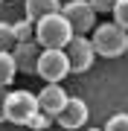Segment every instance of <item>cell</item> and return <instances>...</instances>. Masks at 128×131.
I'll list each match as a JSON object with an SVG mask.
<instances>
[{
	"label": "cell",
	"instance_id": "obj_20",
	"mask_svg": "<svg viewBox=\"0 0 128 131\" xmlns=\"http://www.w3.org/2000/svg\"><path fill=\"white\" fill-rule=\"evenodd\" d=\"M0 3H3V0H0Z\"/></svg>",
	"mask_w": 128,
	"mask_h": 131
},
{
	"label": "cell",
	"instance_id": "obj_7",
	"mask_svg": "<svg viewBox=\"0 0 128 131\" xmlns=\"http://www.w3.org/2000/svg\"><path fill=\"white\" fill-rule=\"evenodd\" d=\"M87 117H90V108L85 105V99L70 96V99H67V105L55 114V122H58L61 128H67V131H76V128H85Z\"/></svg>",
	"mask_w": 128,
	"mask_h": 131
},
{
	"label": "cell",
	"instance_id": "obj_6",
	"mask_svg": "<svg viewBox=\"0 0 128 131\" xmlns=\"http://www.w3.org/2000/svg\"><path fill=\"white\" fill-rule=\"evenodd\" d=\"M64 56H67V64H70V73H85L93 67V44H90V38L85 35H73L70 44L64 47Z\"/></svg>",
	"mask_w": 128,
	"mask_h": 131
},
{
	"label": "cell",
	"instance_id": "obj_4",
	"mask_svg": "<svg viewBox=\"0 0 128 131\" xmlns=\"http://www.w3.org/2000/svg\"><path fill=\"white\" fill-rule=\"evenodd\" d=\"M35 76H41L47 84H61L67 76H70V64H67L64 50H41Z\"/></svg>",
	"mask_w": 128,
	"mask_h": 131
},
{
	"label": "cell",
	"instance_id": "obj_14",
	"mask_svg": "<svg viewBox=\"0 0 128 131\" xmlns=\"http://www.w3.org/2000/svg\"><path fill=\"white\" fill-rule=\"evenodd\" d=\"M111 15H114V24H117L119 29H125V32H128V0H119Z\"/></svg>",
	"mask_w": 128,
	"mask_h": 131
},
{
	"label": "cell",
	"instance_id": "obj_18",
	"mask_svg": "<svg viewBox=\"0 0 128 131\" xmlns=\"http://www.w3.org/2000/svg\"><path fill=\"white\" fill-rule=\"evenodd\" d=\"M6 93H9V90H6V88H0V122H6V117H3V108H6Z\"/></svg>",
	"mask_w": 128,
	"mask_h": 131
},
{
	"label": "cell",
	"instance_id": "obj_8",
	"mask_svg": "<svg viewBox=\"0 0 128 131\" xmlns=\"http://www.w3.org/2000/svg\"><path fill=\"white\" fill-rule=\"evenodd\" d=\"M38 58H41V47H38L35 41H26V44H15V47H12V61H15V70H18V73L35 76Z\"/></svg>",
	"mask_w": 128,
	"mask_h": 131
},
{
	"label": "cell",
	"instance_id": "obj_19",
	"mask_svg": "<svg viewBox=\"0 0 128 131\" xmlns=\"http://www.w3.org/2000/svg\"><path fill=\"white\" fill-rule=\"evenodd\" d=\"M87 131H102V128H87Z\"/></svg>",
	"mask_w": 128,
	"mask_h": 131
},
{
	"label": "cell",
	"instance_id": "obj_11",
	"mask_svg": "<svg viewBox=\"0 0 128 131\" xmlns=\"http://www.w3.org/2000/svg\"><path fill=\"white\" fill-rule=\"evenodd\" d=\"M15 61H12V52H0V88H9L12 79H15Z\"/></svg>",
	"mask_w": 128,
	"mask_h": 131
},
{
	"label": "cell",
	"instance_id": "obj_13",
	"mask_svg": "<svg viewBox=\"0 0 128 131\" xmlns=\"http://www.w3.org/2000/svg\"><path fill=\"white\" fill-rule=\"evenodd\" d=\"M12 47H15L12 24H3V20H0V52H12Z\"/></svg>",
	"mask_w": 128,
	"mask_h": 131
},
{
	"label": "cell",
	"instance_id": "obj_1",
	"mask_svg": "<svg viewBox=\"0 0 128 131\" xmlns=\"http://www.w3.org/2000/svg\"><path fill=\"white\" fill-rule=\"evenodd\" d=\"M90 44H93L96 56H102V58H119V56L128 52V32L119 29L114 20H111V24H96Z\"/></svg>",
	"mask_w": 128,
	"mask_h": 131
},
{
	"label": "cell",
	"instance_id": "obj_2",
	"mask_svg": "<svg viewBox=\"0 0 128 131\" xmlns=\"http://www.w3.org/2000/svg\"><path fill=\"white\" fill-rule=\"evenodd\" d=\"M70 38H73V29L61 18V12L50 15V18H44V20L35 24V44L41 50H64L70 44Z\"/></svg>",
	"mask_w": 128,
	"mask_h": 131
},
{
	"label": "cell",
	"instance_id": "obj_17",
	"mask_svg": "<svg viewBox=\"0 0 128 131\" xmlns=\"http://www.w3.org/2000/svg\"><path fill=\"white\" fill-rule=\"evenodd\" d=\"M87 3L93 6V12H96V15H99V12H102V15H108V12H114V6L119 3V0H87Z\"/></svg>",
	"mask_w": 128,
	"mask_h": 131
},
{
	"label": "cell",
	"instance_id": "obj_12",
	"mask_svg": "<svg viewBox=\"0 0 128 131\" xmlns=\"http://www.w3.org/2000/svg\"><path fill=\"white\" fill-rule=\"evenodd\" d=\"M12 32H15V44H26V41H35V26L29 20H15L12 24Z\"/></svg>",
	"mask_w": 128,
	"mask_h": 131
},
{
	"label": "cell",
	"instance_id": "obj_9",
	"mask_svg": "<svg viewBox=\"0 0 128 131\" xmlns=\"http://www.w3.org/2000/svg\"><path fill=\"white\" fill-rule=\"evenodd\" d=\"M35 96H38V111H44L52 119H55V114L61 111V108L67 105V99H70L61 84H44V90L35 93Z\"/></svg>",
	"mask_w": 128,
	"mask_h": 131
},
{
	"label": "cell",
	"instance_id": "obj_15",
	"mask_svg": "<svg viewBox=\"0 0 128 131\" xmlns=\"http://www.w3.org/2000/svg\"><path fill=\"white\" fill-rule=\"evenodd\" d=\"M52 122H55L52 117H47V114H44V111H38V114H35L32 119L26 122V128H32V131H47V128L52 125Z\"/></svg>",
	"mask_w": 128,
	"mask_h": 131
},
{
	"label": "cell",
	"instance_id": "obj_3",
	"mask_svg": "<svg viewBox=\"0 0 128 131\" xmlns=\"http://www.w3.org/2000/svg\"><path fill=\"white\" fill-rule=\"evenodd\" d=\"M38 114V96L32 90H9L6 93V108H3V117L6 122H15V125H26L29 119Z\"/></svg>",
	"mask_w": 128,
	"mask_h": 131
},
{
	"label": "cell",
	"instance_id": "obj_10",
	"mask_svg": "<svg viewBox=\"0 0 128 131\" xmlns=\"http://www.w3.org/2000/svg\"><path fill=\"white\" fill-rule=\"evenodd\" d=\"M24 12H26V20L35 26L38 20L50 18V15H58L61 12V3H58V0H26Z\"/></svg>",
	"mask_w": 128,
	"mask_h": 131
},
{
	"label": "cell",
	"instance_id": "obj_16",
	"mask_svg": "<svg viewBox=\"0 0 128 131\" xmlns=\"http://www.w3.org/2000/svg\"><path fill=\"white\" fill-rule=\"evenodd\" d=\"M102 131H128V114H114Z\"/></svg>",
	"mask_w": 128,
	"mask_h": 131
},
{
	"label": "cell",
	"instance_id": "obj_5",
	"mask_svg": "<svg viewBox=\"0 0 128 131\" xmlns=\"http://www.w3.org/2000/svg\"><path fill=\"white\" fill-rule=\"evenodd\" d=\"M61 18L70 24L73 35H87L96 26V12H93V6L87 0H70V3H64L61 6Z\"/></svg>",
	"mask_w": 128,
	"mask_h": 131
}]
</instances>
